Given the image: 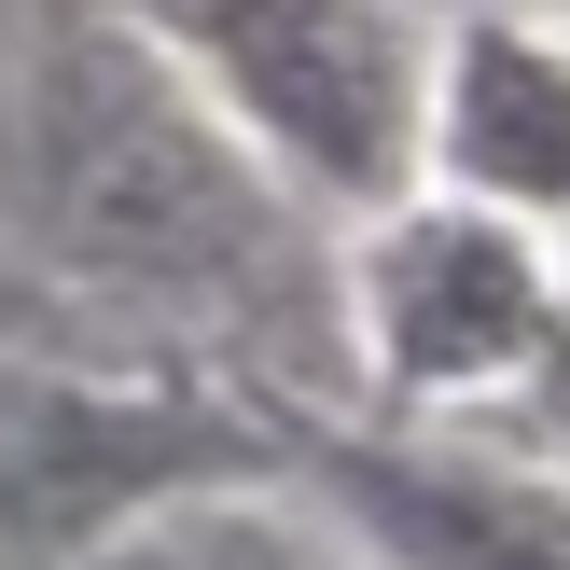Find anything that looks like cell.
<instances>
[{
    "instance_id": "obj_2",
    "label": "cell",
    "mask_w": 570,
    "mask_h": 570,
    "mask_svg": "<svg viewBox=\"0 0 570 570\" xmlns=\"http://www.w3.org/2000/svg\"><path fill=\"white\" fill-rule=\"evenodd\" d=\"M167 56L223 98V126L293 195L376 209L417 181V70L404 0H167Z\"/></svg>"
},
{
    "instance_id": "obj_3",
    "label": "cell",
    "mask_w": 570,
    "mask_h": 570,
    "mask_svg": "<svg viewBox=\"0 0 570 570\" xmlns=\"http://www.w3.org/2000/svg\"><path fill=\"white\" fill-rule=\"evenodd\" d=\"M348 334H362V376L417 417L543 376L570 348L543 223L488 209V195H445V181L376 195L362 237H348Z\"/></svg>"
},
{
    "instance_id": "obj_6",
    "label": "cell",
    "mask_w": 570,
    "mask_h": 570,
    "mask_svg": "<svg viewBox=\"0 0 570 570\" xmlns=\"http://www.w3.org/2000/svg\"><path fill=\"white\" fill-rule=\"evenodd\" d=\"M83 570H362L334 529L278 515V501H237V488H167L139 501L126 529H98Z\"/></svg>"
},
{
    "instance_id": "obj_8",
    "label": "cell",
    "mask_w": 570,
    "mask_h": 570,
    "mask_svg": "<svg viewBox=\"0 0 570 570\" xmlns=\"http://www.w3.org/2000/svg\"><path fill=\"white\" fill-rule=\"evenodd\" d=\"M543 14H557V28H570V0H543Z\"/></svg>"
},
{
    "instance_id": "obj_7",
    "label": "cell",
    "mask_w": 570,
    "mask_h": 570,
    "mask_svg": "<svg viewBox=\"0 0 570 570\" xmlns=\"http://www.w3.org/2000/svg\"><path fill=\"white\" fill-rule=\"evenodd\" d=\"M543 250H557V306H570V223H557V237H543Z\"/></svg>"
},
{
    "instance_id": "obj_1",
    "label": "cell",
    "mask_w": 570,
    "mask_h": 570,
    "mask_svg": "<svg viewBox=\"0 0 570 570\" xmlns=\"http://www.w3.org/2000/svg\"><path fill=\"white\" fill-rule=\"evenodd\" d=\"M28 195H42V237L83 278L154 306H237L278 278V181L223 98L139 28H70L28 98Z\"/></svg>"
},
{
    "instance_id": "obj_4",
    "label": "cell",
    "mask_w": 570,
    "mask_h": 570,
    "mask_svg": "<svg viewBox=\"0 0 570 570\" xmlns=\"http://www.w3.org/2000/svg\"><path fill=\"white\" fill-rule=\"evenodd\" d=\"M417 181L488 195L515 223H570V28L557 14H460L417 70Z\"/></svg>"
},
{
    "instance_id": "obj_5",
    "label": "cell",
    "mask_w": 570,
    "mask_h": 570,
    "mask_svg": "<svg viewBox=\"0 0 570 570\" xmlns=\"http://www.w3.org/2000/svg\"><path fill=\"white\" fill-rule=\"evenodd\" d=\"M334 501L390 570H570V488L473 445H334Z\"/></svg>"
}]
</instances>
